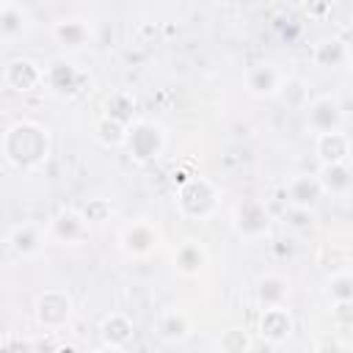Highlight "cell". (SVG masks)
<instances>
[{
  "label": "cell",
  "mask_w": 353,
  "mask_h": 353,
  "mask_svg": "<svg viewBox=\"0 0 353 353\" xmlns=\"http://www.w3.org/2000/svg\"><path fill=\"white\" fill-rule=\"evenodd\" d=\"M284 199H287V207H295V210H314L323 199V190H320V182L314 174H295L287 179L284 185Z\"/></svg>",
  "instance_id": "cell-17"
},
{
  "label": "cell",
  "mask_w": 353,
  "mask_h": 353,
  "mask_svg": "<svg viewBox=\"0 0 353 353\" xmlns=\"http://www.w3.org/2000/svg\"><path fill=\"white\" fill-rule=\"evenodd\" d=\"M325 295L331 298V303H353V276L350 268L339 270V273H328L325 279Z\"/></svg>",
  "instance_id": "cell-28"
},
{
  "label": "cell",
  "mask_w": 353,
  "mask_h": 353,
  "mask_svg": "<svg viewBox=\"0 0 353 353\" xmlns=\"http://www.w3.org/2000/svg\"><path fill=\"white\" fill-rule=\"evenodd\" d=\"M154 331H157V336H160L165 345H182V342L190 339V334H193V320H190V314H188L185 309L168 306V309H163V312L157 314Z\"/></svg>",
  "instance_id": "cell-16"
},
{
  "label": "cell",
  "mask_w": 353,
  "mask_h": 353,
  "mask_svg": "<svg viewBox=\"0 0 353 353\" xmlns=\"http://www.w3.org/2000/svg\"><path fill=\"white\" fill-rule=\"evenodd\" d=\"M50 33H52V41L63 52H80L94 41V28L83 17H61L52 22Z\"/></svg>",
  "instance_id": "cell-11"
},
{
  "label": "cell",
  "mask_w": 353,
  "mask_h": 353,
  "mask_svg": "<svg viewBox=\"0 0 353 353\" xmlns=\"http://www.w3.org/2000/svg\"><path fill=\"white\" fill-rule=\"evenodd\" d=\"M47 234H50V240H55L58 245H83V243L88 240V234H91V226L85 223V218L80 215L77 207H66V210H61V212L50 221Z\"/></svg>",
  "instance_id": "cell-12"
},
{
  "label": "cell",
  "mask_w": 353,
  "mask_h": 353,
  "mask_svg": "<svg viewBox=\"0 0 353 353\" xmlns=\"http://www.w3.org/2000/svg\"><path fill=\"white\" fill-rule=\"evenodd\" d=\"M290 292H292V284L287 276L281 273H265L256 279V287H254V301L259 309H273V306H287L290 301Z\"/></svg>",
  "instance_id": "cell-19"
},
{
  "label": "cell",
  "mask_w": 353,
  "mask_h": 353,
  "mask_svg": "<svg viewBox=\"0 0 353 353\" xmlns=\"http://www.w3.org/2000/svg\"><path fill=\"white\" fill-rule=\"evenodd\" d=\"M317 182H320V190L323 196H336V199H345L353 188V171H350V163H328V165H320L317 168Z\"/></svg>",
  "instance_id": "cell-21"
},
{
  "label": "cell",
  "mask_w": 353,
  "mask_h": 353,
  "mask_svg": "<svg viewBox=\"0 0 353 353\" xmlns=\"http://www.w3.org/2000/svg\"><path fill=\"white\" fill-rule=\"evenodd\" d=\"M314 353H350V345L345 339H339V336H328V339L317 342Z\"/></svg>",
  "instance_id": "cell-33"
},
{
  "label": "cell",
  "mask_w": 353,
  "mask_h": 353,
  "mask_svg": "<svg viewBox=\"0 0 353 353\" xmlns=\"http://www.w3.org/2000/svg\"><path fill=\"white\" fill-rule=\"evenodd\" d=\"M163 243L160 229L149 218H135L124 223L116 234V245L127 259H149Z\"/></svg>",
  "instance_id": "cell-6"
},
{
  "label": "cell",
  "mask_w": 353,
  "mask_h": 353,
  "mask_svg": "<svg viewBox=\"0 0 353 353\" xmlns=\"http://www.w3.org/2000/svg\"><path fill=\"white\" fill-rule=\"evenodd\" d=\"M174 207L185 221H207L221 207V190L212 179L193 174L190 179L179 182L174 193Z\"/></svg>",
  "instance_id": "cell-2"
},
{
  "label": "cell",
  "mask_w": 353,
  "mask_h": 353,
  "mask_svg": "<svg viewBox=\"0 0 353 353\" xmlns=\"http://www.w3.org/2000/svg\"><path fill=\"white\" fill-rule=\"evenodd\" d=\"M91 353H127V350H121V347H105V345H99L97 350H91Z\"/></svg>",
  "instance_id": "cell-34"
},
{
  "label": "cell",
  "mask_w": 353,
  "mask_h": 353,
  "mask_svg": "<svg viewBox=\"0 0 353 353\" xmlns=\"http://www.w3.org/2000/svg\"><path fill=\"white\" fill-rule=\"evenodd\" d=\"M102 116H108V119L130 127L138 119L135 116V97H132V91H124V88L110 91L105 97V102H102Z\"/></svg>",
  "instance_id": "cell-24"
},
{
  "label": "cell",
  "mask_w": 353,
  "mask_h": 353,
  "mask_svg": "<svg viewBox=\"0 0 353 353\" xmlns=\"http://www.w3.org/2000/svg\"><path fill=\"white\" fill-rule=\"evenodd\" d=\"M0 353H36V345L22 334H6L0 339Z\"/></svg>",
  "instance_id": "cell-32"
},
{
  "label": "cell",
  "mask_w": 353,
  "mask_h": 353,
  "mask_svg": "<svg viewBox=\"0 0 353 353\" xmlns=\"http://www.w3.org/2000/svg\"><path fill=\"white\" fill-rule=\"evenodd\" d=\"M207 265H210V251L196 237H185L174 248V254H171V268L182 279H199V276H204Z\"/></svg>",
  "instance_id": "cell-13"
},
{
  "label": "cell",
  "mask_w": 353,
  "mask_h": 353,
  "mask_svg": "<svg viewBox=\"0 0 353 353\" xmlns=\"http://www.w3.org/2000/svg\"><path fill=\"white\" fill-rule=\"evenodd\" d=\"M80 215L85 218L88 226H99V223H108L113 218V204L108 199H88L80 207Z\"/></svg>",
  "instance_id": "cell-30"
},
{
  "label": "cell",
  "mask_w": 353,
  "mask_h": 353,
  "mask_svg": "<svg viewBox=\"0 0 353 353\" xmlns=\"http://www.w3.org/2000/svg\"><path fill=\"white\" fill-rule=\"evenodd\" d=\"M273 99H279L287 110H303L309 105V99H312L309 97V83L303 77H298V74H287Z\"/></svg>",
  "instance_id": "cell-25"
},
{
  "label": "cell",
  "mask_w": 353,
  "mask_h": 353,
  "mask_svg": "<svg viewBox=\"0 0 353 353\" xmlns=\"http://www.w3.org/2000/svg\"><path fill=\"white\" fill-rule=\"evenodd\" d=\"M229 223L234 229V234L245 243H254V240H262L270 234V226H273V215L268 210V204L262 199H240L234 201L232 212H229Z\"/></svg>",
  "instance_id": "cell-5"
},
{
  "label": "cell",
  "mask_w": 353,
  "mask_h": 353,
  "mask_svg": "<svg viewBox=\"0 0 353 353\" xmlns=\"http://www.w3.org/2000/svg\"><path fill=\"white\" fill-rule=\"evenodd\" d=\"M74 317V298L69 290L63 287H47L36 295L33 301V320L41 331L55 334L63 331L69 325V320Z\"/></svg>",
  "instance_id": "cell-4"
},
{
  "label": "cell",
  "mask_w": 353,
  "mask_h": 353,
  "mask_svg": "<svg viewBox=\"0 0 353 353\" xmlns=\"http://www.w3.org/2000/svg\"><path fill=\"white\" fill-rule=\"evenodd\" d=\"M11 254L17 259H36L44 245L50 243V234H47V226L39 223V221H22L17 226L8 229V237H6Z\"/></svg>",
  "instance_id": "cell-9"
},
{
  "label": "cell",
  "mask_w": 353,
  "mask_h": 353,
  "mask_svg": "<svg viewBox=\"0 0 353 353\" xmlns=\"http://www.w3.org/2000/svg\"><path fill=\"white\" fill-rule=\"evenodd\" d=\"M314 154H317L320 165L347 163L350 160V138H347V132L345 130H336V132L314 135Z\"/></svg>",
  "instance_id": "cell-22"
},
{
  "label": "cell",
  "mask_w": 353,
  "mask_h": 353,
  "mask_svg": "<svg viewBox=\"0 0 353 353\" xmlns=\"http://www.w3.org/2000/svg\"><path fill=\"white\" fill-rule=\"evenodd\" d=\"M121 149L130 154V160L135 165L154 163L163 154V149H165V130H163V124H157L152 119H135L127 127V138H124Z\"/></svg>",
  "instance_id": "cell-3"
},
{
  "label": "cell",
  "mask_w": 353,
  "mask_h": 353,
  "mask_svg": "<svg viewBox=\"0 0 353 353\" xmlns=\"http://www.w3.org/2000/svg\"><path fill=\"white\" fill-rule=\"evenodd\" d=\"M52 154L50 127L33 119H17L0 132V157L17 171H39Z\"/></svg>",
  "instance_id": "cell-1"
},
{
  "label": "cell",
  "mask_w": 353,
  "mask_h": 353,
  "mask_svg": "<svg viewBox=\"0 0 353 353\" xmlns=\"http://www.w3.org/2000/svg\"><path fill=\"white\" fill-rule=\"evenodd\" d=\"M215 347H218L221 353H251L254 336H251V331H245L243 325H229V328H223V331L218 334Z\"/></svg>",
  "instance_id": "cell-27"
},
{
  "label": "cell",
  "mask_w": 353,
  "mask_h": 353,
  "mask_svg": "<svg viewBox=\"0 0 353 353\" xmlns=\"http://www.w3.org/2000/svg\"><path fill=\"white\" fill-rule=\"evenodd\" d=\"M3 88H6V85H3V72H0V91H3Z\"/></svg>",
  "instance_id": "cell-35"
},
{
  "label": "cell",
  "mask_w": 353,
  "mask_h": 353,
  "mask_svg": "<svg viewBox=\"0 0 353 353\" xmlns=\"http://www.w3.org/2000/svg\"><path fill=\"white\" fill-rule=\"evenodd\" d=\"M312 61L320 69H347L350 66V44L345 36H328L317 41L312 50Z\"/></svg>",
  "instance_id": "cell-20"
},
{
  "label": "cell",
  "mask_w": 353,
  "mask_h": 353,
  "mask_svg": "<svg viewBox=\"0 0 353 353\" xmlns=\"http://www.w3.org/2000/svg\"><path fill=\"white\" fill-rule=\"evenodd\" d=\"M284 77H287V72H284L279 63L262 61V63L248 66V72H245V77H243V85H245V91H248L254 99H273Z\"/></svg>",
  "instance_id": "cell-14"
},
{
  "label": "cell",
  "mask_w": 353,
  "mask_h": 353,
  "mask_svg": "<svg viewBox=\"0 0 353 353\" xmlns=\"http://www.w3.org/2000/svg\"><path fill=\"white\" fill-rule=\"evenodd\" d=\"M88 72L66 58H55L50 66H44V88L55 99H74L85 91Z\"/></svg>",
  "instance_id": "cell-7"
},
{
  "label": "cell",
  "mask_w": 353,
  "mask_h": 353,
  "mask_svg": "<svg viewBox=\"0 0 353 353\" xmlns=\"http://www.w3.org/2000/svg\"><path fill=\"white\" fill-rule=\"evenodd\" d=\"M317 265L325 270V273H339V270H347V251L336 243H325L317 254Z\"/></svg>",
  "instance_id": "cell-29"
},
{
  "label": "cell",
  "mask_w": 353,
  "mask_h": 353,
  "mask_svg": "<svg viewBox=\"0 0 353 353\" xmlns=\"http://www.w3.org/2000/svg\"><path fill=\"white\" fill-rule=\"evenodd\" d=\"M0 72H3V85L17 94H30L44 88V66L33 58H25V55L11 58Z\"/></svg>",
  "instance_id": "cell-10"
},
{
  "label": "cell",
  "mask_w": 353,
  "mask_h": 353,
  "mask_svg": "<svg viewBox=\"0 0 353 353\" xmlns=\"http://www.w3.org/2000/svg\"><path fill=\"white\" fill-rule=\"evenodd\" d=\"M30 30V11L19 3L3 0L0 6V41H19Z\"/></svg>",
  "instance_id": "cell-23"
},
{
  "label": "cell",
  "mask_w": 353,
  "mask_h": 353,
  "mask_svg": "<svg viewBox=\"0 0 353 353\" xmlns=\"http://www.w3.org/2000/svg\"><path fill=\"white\" fill-rule=\"evenodd\" d=\"M295 331L292 312L287 306H273V309H259L256 317V334L265 345H284Z\"/></svg>",
  "instance_id": "cell-15"
},
{
  "label": "cell",
  "mask_w": 353,
  "mask_h": 353,
  "mask_svg": "<svg viewBox=\"0 0 353 353\" xmlns=\"http://www.w3.org/2000/svg\"><path fill=\"white\" fill-rule=\"evenodd\" d=\"M135 339V323L127 312H108L99 320V342L105 347H121L127 350V345Z\"/></svg>",
  "instance_id": "cell-18"
},
{
  "label": "cell",
  "mask_w": 353,
  "mask_h": 353,
  "mask_svg": "<svg viewBox=\"0 0 353 353\" xmlns=\"http://www.w3.org/2000/svg\"><path fill=\"white\" fill-rule=\"evenodd\" d=\"M303 116H306V130L314 135L345 130V108H342L336 94L312 97L309 105L303 108Z\"/></svg>",
  "instance_id": "cell-8"
},
{
  "label": "cell",
  "mask_w": 353,
  "mask_h": 353,
  "mask_svg": "<svg viewBox=\"0 0 353 353\" xmlns=\"http://www.w3.org/2000/svg\"><path fill=\"white\" fill-rule=\"evenodd\" d=\"M281 221H284V226H287L290 232L303 234V232H312V229H314V210H295V207H287V212L281 215Z\"/></svg>",
  "instance_id": "cell-31"
},
{
  "label": "cell",
  "mask_w": 353,
  "mask_h": 353,
  "mask_svg": "<svg viewBox=\"0 0 353 353\" xmlns=\"http://www.w3.org/2000/svg\"><path fill=\"white\" fill-rule=\"evenodd\" d=\"M91 135L105 149H121L124 146V138H127V127L119 124V121H113V119H108V116H99L94 121V127H91Z\"/></svg>",
  "instance_id": "cell-26"
}]
</instances>
